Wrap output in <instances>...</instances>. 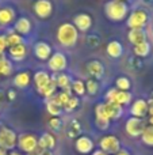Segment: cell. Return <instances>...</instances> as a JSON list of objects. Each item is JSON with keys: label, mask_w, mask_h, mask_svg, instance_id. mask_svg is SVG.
<instances>
[{"label": "cell", "mask_w": 153, "mask_h": 155, "mask_svg": "<svg viewBox=\"0 0 153 155\" xmlns=\"http://www.w3.org/2000/svg\"><path fill=\"white\" fill-rule=\"evenodd\" d=\"M57 41H58L60 45H62L64 48H72L77 44L79 40V31L73 23L70 22H65V23H61L57 29Z\"/></svg>", "instance_id": "6da1fadb"}, {"label": "cell", "mask_w": 153, "mask_h": 155, "mask_svg": "<svg viewBox=\"0 0 153 155\" xmlns=\"http://www.w3.org/2000/svg\"><path fill=\"white\" fill-rule=\"evenodd\" d=\"M105 14L111 22H121L129 16V5L118 0H108L105 5Z\"/></svg>", "instance_id": "7a4b0ae2"}, {"label": "cell", "mask_w": 153, "mask_h": 155, "mask_svg": "<svg viewBox=\"0 0 153 155\" xmlns=\"http://www.w3.org/2000/svg\"><path fill=\"white\" fill-rule=\"evenodd\" d=\"M149 21V15L145 10H134L126 18V25L130 30L132 29H145Z\"/></svg>", "instance_id": "3957f363"}, {"label": "cell", "mask_w": 153, "mask_h": 155, "mask_svg": "<svg viewBox=\"0 0 153 155\" xmlns=\"http://www.w3.org/2000/svg\"><path fill=\"white\" fill-rule=\"evenodd\" d=\"M16 146L19 147V150L23 151L26 154H33L35 151V148L38 147V137L34 134H22L18 136V143Z\"/></svg>", "instance_id": "277c9868"}, {"label": "cell", "mask_w": 153, "mask_h": 155, "mask_svg": "<svg viewBox=\"0 0 153 155\" xmlns=\"http://www.w3.org/2000/svg\"><path fill=\"white\" fill-rule=\"evenodd\" d=\"M99 147L103 153L108 155H115L121 150V142L115 135H106L99 140Z\"/></svg>", "instance_id": "5b68a950"}, {"label": "cell", "mask_w": 153, "mask_h": 155, "mask_svg": "<svg viewBox=\"0 0 153 155\" xmlns=\"http://www.w3.org/2000/svg\"><path fill=\"white\" fill-rule=\"evenodd\" d=\"M18 143V135L15 134V131L7 127L0 128V148L3 150H12Z\"/></svg>", "instance_id": "8992f818"}, {"label": "cell", "mask_w": 153, "mask_h": 155, "mask_svg": "<svg viewBox=\"0 0 153 155\" xmlns=\"http://www.w3.org/2000/svg\"><path fill=\"white\" fill-rule=\"evenodd\" d=\"M146 124L144 118H137V117H130L126 120L125 124V131L130 137H141L144 129H145Z\"/></svg>", "instance_id": "52a82bcc"}, {"label": "cell", "mask_w": 153, "mask_h": 155, "mask_svg": "<svg viewBox=\"0 0 153 155\" xmlns=\"http://www.w3.org/2000/svg\"><path fill=\"white\" fill-rule=\"evenodd\" d=\"M48 67L52 72L61 74L62 71L67 70L68 67V59L62 52H54L48 60Z\"/></svg>", "instance_id": "ba28073f"}, {"label": "cell", "mask_w": 153, "mask_h": 155, "mask_svg": "<svg viewBox=\"0 0 153 155\" xmlns=\"http://www.w3.org/2000/svg\"><path fill=\"white\" fill-rule=\"evenodd\" d=\"M33 10L39 19H48L53 14V3L50 0H35Z\"/></svg>", "instance_id": "9c48e42d"}, {"label": "cell", "mask_w": 153, "mask_h": 155, "mask_svg": "<svg viewBox=\"0 0 153 155\" xmlns=\"http://www.w3.org/2000/svg\"><path fill=\"white\" fill-rule=\"evenodd\" d=\"M86 71L89 75V78L96 80V82H99L105 76V65L99 60H89L86 64Z\"/></svg>", "instance_id": "30bf717a"}, {"label": "cell", "mask_w": 153, "mask_h": 155, "mask_svg": "<svg viewBox=\"0 0 153 155\" xmlns=\"http://www.w3.org/2000/svg\"><path fill=\"white\" fill-rule=\"evenodd\" d=\"M75 148L79 154L81 155H88L91 153H94V148H95V143L91 137L88 136H79L75 142Z\"/></svg>", "instance_id": "8fae6325"}, {"label": "cell", "mask_w": 153, "mask_h": 155, "mask_svg": "<svg viewBox=\"0 0 153 155\" xmlns=\"http://www.w3.org/2000/svg\"><path fill=\"white\" fill-rule=\"evenodd\" d=\"M73 26L77 29V31H83V33L88 31L92 27V16L86 12L77 14L73 18Z\"/></svg>", "instance_id": "7c38bea8"}, {"label": "cell", "mask_w": 153, "mask_h": 155, "mask_svg": "<svg viewBox=\"0 0 153 155\" xmlns=\"http://www.w3.org/2000/svg\"><path fill=\"white\" fill-rule=\"evenodd\" d=\"M33 52H34V56L41 61H48L50 59V56L53 54L52 46L45 41H39V42L35 44L34 48H33Z\"/></svg>", "instance_id": "4fadbf2b"}, {"label": "cell", "mask_w": 153, "mask_h": 155, "mask_svg": "<svg viewBox=\"0 0 153 155\" xmlns=\"http://www.w3.org/2000/svg\"><path fill=\"white\" fill-rule=\"evenodd\" d=\"M130 114H132V117L144 118L148 114V102L142 98L136 99L130 106Z\"/></svg>", "instance_id": "5bb4252c"}, {"label": "cell", "mask_w": 153, "mask_h": 155, "mask_svg": "<svg viewBox=\"0 0 153 155\" xmlns=\"http://www.w3.org/2000/svg\"><path fill=\"white\" fill-rule=\"evenodd\" d=\"M127 40L130 41L133 46L140 45V44L148 41V33L145 29H132L127 33Z\"/></svg>", "instance_id": "9a60e30c"}, {"label": "cell", "mask_w": 153, "mask_h": 155, "mask_svg": "<svg viewBox=\"0 0 153 155\" xmlns=\"http://www.w3.org/2000/svg\"><path fill=\"white\" fill-rule=\"evenodd\" d=\"M31 29H33V25H31V21L26 16H20L15 21L14 23V30H15L18 34L20 35H27L31 33Z\"/></svg>", "instance_id": "2e32d148"}, {"label": "cell", "mask_w": 153, "mask_h": 155, "mask_svg": "<svg viewBox=\"0 0 153 155\" xmlns=\"http://www.w3.org/2000/svg\"><path fill=\"white\" fill-rule=\"evenodd\" d=\"M8 54H10V59L14 60V61H22L27 54V46L24 45V42L15 46H10L8 48Z\"/></svg>", "instance_id": "e0dca14e"}, {"label": "cell", "mask_w": 153, "mask_h": 155, "mask_svg": "<svg viewBox=\"0 0 153 155\" xmlns=\"http://www.w3.org/2000/svg\"><path fill=\"white\" fill-rule=\"evenodd\" d=\"M50 80H52V76L49 75L46 71H42V70L34 72V75H33V82H34L37 91L43 88L45 86H48L49 83H50Z\"/></svg>", "instance_id": "ac0fdd59"}, {"label": "cell", "mask_w": 153, "mask_h": 155, "mask_svg": "<svg viewBox=\"0 0 153 155\" xmlns=\"http://www.w3.org/2000/svg\"><path fill=\"white\" fill-rule=\"evenodd\" d=\"M38 147H41L43 151H50L56 147V137L49 132L42 134L38 137Z\"/></svg>", "instance_id": "d6986e66"}, {"label": "cell", "mask_w": 153, "mask_h": 155, "mask_svg": "<svg viewBox=\"0 0 153 155\" xmlns=\"http://www.w3.org/2000/svg\"><path fill=\"white\" fill-rule=\"evenodd\" d=\"M16 19V12L12 7L0 8V26H8Z\"/></svg>", "instance_id": "ffe728a7"}, {"label": "cell", "mask_w": 153, "mask_h": 155, "mask_svg": "<svg viewBox=\"0 0 153 155\" xmlns=\"http://www.w3.org/2000/svg\"><path fill=\"white\" fill-rule=\"evenodd\" d=\"M106 52L111 59H119V57L123 54V45H122L119 41H110L106 46Z\"/></svg>", "instance_id": "44dd1931"}, {"label": "cell", "mask_w": 153, "mask_h": 155, "mask_svg": "<svg viewBox=\"0 0 153 155\" xmlns=\"http://www.w3.org/2000/svg\"><path fill=\"white\" fill-rule=\"evenodd\" d=\"M12 82L16 88H27L30 86V82H31V75L27 71H22V72L16 74L14 76Z\"/></svg>", "instance_id": "7402d4cb"}, {"label": "cell", "mask_w": 153, "mask_h": 155, "mask_svg": "<svg viewBox=\"0 0 153 155\" xmlns=\"http://www.w3.org/2000/svg\"><path fill=\"white\" fill-rule=\"evenodd\" d=\"M106 110H107V117L110 121L119 120V118L122 117V114H123V107L117 104L106 102Z\"/></svg>", "instance_id": "603a6c76"}, {"label": "cell", "mask_w": 153, "mask_h": 155, "mask_svg": "<svg viewBox=\"0 0 153 155\" xmlns=\"http://www.w3.org/2000/svg\"><path fill=\"white\" fill-rule=\"evenodd\" d=\"M132 94L129 93V91H119L118 88H117V93L115 95H114L113 101L110 102V104H117L119 105V106H126V105H129L130 102H132Z\"/></svg>", "instance_id": "cb8c5ba5"}, {"label": "cell", "mask_w": 153, "mask_h": 155, "mask_svg": "<svg viewBox=\"0 0 153 155\" xmlns=\"http://www.w3.org/2000/svg\"><path fill=\"white\" fill-rule=\"evenodd\" d=\"M54 82L57 84V88H61V91L65 90H70V86H72V78L67 74H56L53 75Z\"/></svg>", "instance_id": "d4e9b609"}, {"label": "cell", "mask_w": 153, "mask_h": 155, "mask_svg": "<svg viewBox=\"0 0 153 155\" xmlns=\"http://www.w3.org/2000/svg\"><path fill=\"white\" fill-rule=\"evenodd\" d=\"M133 52H134V56L138 57V59H144V57H148L152 52V45L146 41V42H142L140 45H134L133 46Z\"/></svg>", "instance_id": "484cf974"}, {"label": "cell", "mask_w": 153, "mask_h": 155, "mask_svg": "<svg viewBox=\"0 0 153 155\" xmlns=\"http://www.w3.org/2000/svg\"><path fill=\"white\" fill-rule=\"evenodd\" d=\"M81 131H83V129H81V124L79 123V120L73 118L69 123V125H68L67 135L70 139H77L79 136H81Z\"/></svg>", "instance_id": "4316f807"}, {"label": "cell", "mask_w": 153, "mask_h": 155, "mask_svg": "<svg viewBox=\"0 0 153 155\" xmlns=\"http://www.w3.org/2000/svg\"><path fill=\"white\" fill-rule=\"evenodd\" d=\"M56 93H57V84H56V82H54L53 76H52V80H50V83H49L48 86H45L43 88L38 90V94L42 95L43 98H46V99H50Z\"/></svg>", "instance_id": "83f0119b"}, {"label": "cell", "mask_w": 153, "mask_h": 155, "mask_svg": "<svg viewBox=\"0 0 153 155\" xmlns=\"http://www.w3.org/2000/svg\"><path fill=\"white\" fill-rule=\"evenodd\" d=\"M72 97V90H65V91H60V93H56L52 99L56 102L57 105H60L61 107L65 106V104L68 102V99Z\"/></svg>", "instance_id": "f1b7e54d"}, {"label": "cell", "mask_w": 153, "mask_h": 155, "mask_svg": "<svg viewBox=\"0 0 153 155\" xmlns=\"http://www.w3.org/2000/svg\"><path fill=\"white\" fill-rule=\"evenodd\" d=\"M70 90H72V93L75 94L76 97H83L86 95V82H83V80L80 79H76V80H72V86H70Z\"/></svg>", "instance_id": "f546056e"}, {"label": "cell", "mask_w": 153, "mask_h": 155, "mask_svg": "<svg viewBox=\"0 0 153 155\" xmlns=\"http://www.w3.org/2000/svg\"><path fill=\"white\" fill-rule=\"evenodd\" d=\"M46 110H48V113L52 117H60L62 113V107L60 105H57L52 98L46 101Z\"/></svg>", "instance_id": "4dcf8cb0"}, {"label": "cell", "mask_w": 153, "mask_h": 155, "mask_svg": "<svg viewBox=\"0 0 153 155\" xmlns=\"http://www.w3.org/2000/svg\"><path fill=\"white\" fill-rule=\"evenodd\" d=\"M14 71V65H12V61H11L10 59H7V57H4V59L0 61V75L2 76H8L11 75Z\"/></svg>", "instance_id": "1f68e13d"}, {"label": "cell", "mask_w": 153, "mask_h": 155, "mask_svg": "<svg viewBox=\"0 0 153 155\" xmlns=\"http://www.w3.org/2000/svg\"><path fill=\"white\" fill-rule=\"evenodd\" d=\"M5 38H7V45H8V48H10V46L19 45V44H23V37H22L20 34H18L15 30H12V31L8 33V34L5 35Z\"/></svg>", "instance_id": "d6a6232c"}, {"label": "cell", "mask_w": 153, "mask_h": 155, "mask_svg": "<svg viewBox=\"0 0 153 155\" xmlns=\"http://www.w3.org/2000/svg\"><path fill=\"white\" fill-rule=\"evenodd\" d=\"M115 88H118L119 91H129L132 88V80L127 76H119L115 80Z\"/></svg>", "instance_id": "836d02e7"}, {"label": "cell", "mask_w": 153, "mask_h": 155, "mask_svg": "<svg viewBox=\"0 0 153 155\" xmlns=\"http://www.w3.org/2000/svg\"><path fill=\"white\" fill-rule=\"evenodd\" d=\"M141 140H142L144 144L149 146V147H153V127H151V125L145 127L142 135H141Z\"/></svg>", "instance_id": "e575fe53"}, {"label": "cell", "mask_w": 153, "mask_h": 155, "mask_svg": "<svg viewBox=\"0 0 153 155\" xmlns=\"http://www.w3.org/2000/svg\"><path fill=\"white\" fill-rule=\"evenodd\" d=\"M79 105H80V98H79V97H76V95H72L69 99H68L67 104H65V106L62 107V110L70 113V112H73V110L77 109Z\"/></svg>", "instance_id": "d590c367"}, {"label": "cell", "mask_w": 153, "mask_h": 155, "mask_svg": "<svg viewBox=\"0 0 153 155\" xmlns=\"http://www.w3.org/2000/svg\"><path fill=\"white\" fill-rule=\"evenodd\" d=\"M86 91H87V94H89V95H96L98 91H99V83H98L96 80L89 78V79L86 82Z\"/></svg>", "instance_id": "8d00e7d4"}, {"label": "cell", "mask_w": 153, "mask_h": 155, "mask_svg": "<svg viewBox=\"0 0 153 155\" xmlns=\"http://www.w3.org/2000/svg\"><path fill=\"white\" fill-rule=\"evenodd\" d=\"M86 44L88 48H98V46L102 44V38L98 34H89V35H87V38H86Z\"/></svg>", "instance_id": "74e56055"}, {"label": "cell", "mask_w": 153, "mask_h": 155, "mask_svg": "<svg viewBox=\"0 0 153 155\" xmlns=\"http://www.w3.org/2000/svg\"><path fill=\"white\" fill-rule=\"evenodd\" d=\"M95 117L96 118H107V110H106V102H99L95 106Z\"/></svg>", "instance_id": "f35d334b"}, {"label": "cell", "mask_w": 153, "mask_h": 155, "mask_svg": "<svg viewBox=\"0 0 153 155\" xmlns=\"http://www.w3.org/2000/svg\"><path fill=\"white\" fill-rule=\"evenodd\" d=\"M49 127L50 129H53L54 132H58L62 128V120L60 117H52L49 120Z\"/></svg>", "instance_id": "ab89813d"}, {"label": "cell", "mask_w": 153, "mask_h": 155, "mask_svg": "<svg viewBox=\"0 0 153 155\" xmlns=\"http://www.w3.org/2000/svg\"><path fill=\"white\" fill-rule=\"evenodd\" d=\"M110 120H107V118H96L95 117V125L98 127V129H100V131H107L108 127H110Z\"/></svg>", "instance_id": "60d3db41"}, {"label": "cell", "mask_w": 153, "mask_h": 155, "mask_svg": "<svg viewBox=\"0 0 153 155\" xmlns=\"http://www.w3.org/2000/svg\"><path fill=\"white\" fill-rule=\"evenodd\" d=\"M129 61H130L129 65H130V68H132V70H138V68L142 67V63H141V60L136 59L134 56L129 57Z\"/></svg>", "instance_id": "b9f144b4"}, {"label": "cell", "mask_w": 153, "mask_h": 155, "mask_svg": "<svg viewBox=\"0 0 153 155\" xmlns=\"http://www.w3.org/2000/svg\"><path fill=\"white\" fill-rule=\"evenodd\" d=\"M7 48H8V45H7V38H5L4 34H0V52H3V53H4Z\"/></svg>", "instance_id": "7bdbcfd3"}, {"label": "cell", "mask_w": 153, "mask_h": 155, "mask_svg": "<svg viewBox=\"0 0 153 155\" xmlns=\"http://www.w3.org/2000/svg\"><path fill=\"white\" fill-rule=\"evenodd\" d=\"M146 102H148V114L149 116H153V98L149 97V99Z\"/></svg>", "instance_id": "ee69618b"}, {"label": "cell", "mask_w": 153, "mask_h": 155, "mask_svg": "<svg viewBox=\"0 0 153 155\" xmlns=\"http://www.w3.org/2000/svg\"><path fill=\"white\" fill-rule=\"evenodd\" d=\"M7 98L10 99V101H14V99L16 98V93L14 90H8L7 91Z\"/></svg>", "instance_id": "f6af8a7d"}, {"label": "cell", "mask_w": 153, "mask_h": 155, "mask_svg": "<svg viewBox=\"0 0 153 155\" xmlns=\"http://www.w3.org/2000/svg\"><path fill=\"white\" fill-rule=\"evenodd\" d=\"M115 155H130V153L127 150H125V148H121V150H119Z\"/></svg>", "instance_id": "bcb514c9"}, {"label": "cell", "mask_w": 153, "mask_h": 155, "mask_svg": "<svg viewBox=\"0 0 153 155\" xmlns=\"http://www.w3.org/2000/svg\"><path fill=\"white\" fill-rule=\"evenodd\" d=\"M92 155H108V154L103 153L102 150H96V151H94V153H92Z\"/></svg>", "instance_id": "7dc6e473"}, {"label": "cell", "mask_w": 153, "mask_h": 155, "mask_svg": "<svg viewBox=\"0 0 153 155\" xmlns=\"http://www.w3.org/2000/svg\"><path fill=\"white\" fill-rule=\"evenodd\" d=\"M148 125L153 127V116H149V118H148Z\"/></svg>", "instance_id": "c3c4849f"}, {"label": "cell", "mask_w": 153, "mask_h": 155, "mask_svg": "<svg viewBox=\"0 0 153 155\" xmlns=\"http://www.w3.org/2000/svg\"><path fill=\"white\" fill-rule=\"evenodd\" d=\"M0 155H8V154H7V151H5V150L0 148Z\"/></svg>", "instance_id": "681fc988"}, {"label": "cell", "mask_w": 153, "mask_h": 155, "mask_svg": "<svg viewBox=\"0 0 153 155\" xmlns=\"http://www.w3.org/2000/svg\"><path fill=\"white\" fill-rule=\"evenodd\" d=\"M144 3H145V4H152L153 3V0H142Z\"/></svg>", "instance_id": "f907efd6"}, {"label": "cell", "mask_w": 153, "mask_h": 155, "mask_svg": "<svg viewBox=\"0 0 153 155\" xmlns=\"http://www.w3.org/2000/svg\"><path fill=\"white\" fill-rule=\"evenodd\" d=\"M8 155H20V154H19L18 151H11V153L8 154Z\"/></svg>", "instance_id": "816d5d0a"}, {"label": "cell", "mask_w": 153, "mask_h": 155, "mask_svg": "<svg viewBox=\"0 0 153 155\" xmlns=\"http://www.w3.org/2000/svg\"><path fill=\"white\" fill-rule=\"evenodd\" d=\"M4 57H5V54L3 53V52H0V61H2V60L4 59Z\"/></svg>", "instance_id": "f5cc1de1"}, {"label": "cell", "mask_w": 153, "mask_h": 155, "mask_svg": "<svg viewBox=\"0 0 153 155\" xmlns=\"http://www.w3.org/2000/svg\"><path fill=\"white\" fill-rule=\"evenodd\" d=\"M42 155H53V153H52V151H45Z\"/></svg>", "instance_id": "db71d44e"}, {"label": "cell", "mask_w": 153, "mask_h": 155, "mask_svg": "<svg viewBox=\"0 0 153 155\" xmlns=\"http://www.w3.org/2000/svg\"><path fill=\"white\" fill-rule=\"evenodd\" d=\"M118 2H122V3H126V4H127V2H130V0H118Z\"/></svg>", "instance_id": "11a10c76"}, {"label": "cell", "mask_w": 153, "mask_h": 155, "mask_svg": "<svg viewBox=\"0 0 153 155\" xmlns=\"http://www.w3.org/2000/svg\"><path fill=\"white\" fill-rule=\"evenodd\" d=\"M151 98H153V91H152V93H151Z\"/></svg>", "instance_id": "9f6ffc18"}, {"label": "cell", "mask_w": 153, "mask_h": 155, "mask_svg": "<svg viewBox=\"0 0 153 155\" xmlns=\"http://www.w3.org/2000/svg\"><path fill=\"white\" fill-rule=\"evenodd\" d=\"M27 155H33V154H27Z\"/></svg>", "instance_id": "6f0895ef"}, {"label": "cell", "mask_w": 153, "mask_h": 155, "mask_svg": "<svg viewBox=\"0 0 153 155\" xmlns=\"http://www.w3.org/2000/svg\"><path fill=\"white\" fill-rule=\"evenodd\" d=\"M152 31H153V29H152Z\"/></svg>", "instance_id": "680465c9"}]
</instances>
